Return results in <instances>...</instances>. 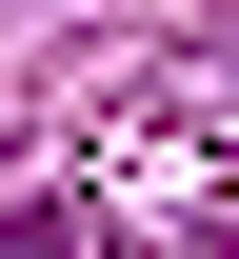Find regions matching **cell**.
Here are the masks:
<instances>
[{"label":"cell","instance_id":"cell-1","mask_svg":"<svg viewBox=\"0 0 239 259\" xmlns=\"http://www.w3.org/2000/svg\"><path fill=\"white\" fill-rule=\"evenodd\" d=\"M0 259H80V239H60V220H0Z\"/></svg>","mask_w":239,"mask_h":259}]
</instances>
